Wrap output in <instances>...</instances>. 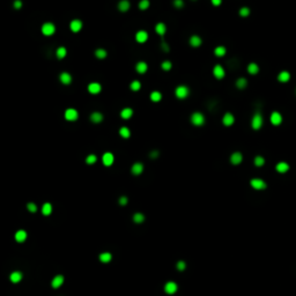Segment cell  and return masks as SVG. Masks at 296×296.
I'll return each mask as SVG.
<instances>
[{
	"label": "cell",
	"mask_w": 296,
	"mask_h": 296,
	"mask_svg": "<svg viewBox=\"0 0 296 296\" xmlns=\"http://www.w3.org/2000/svg\"><path fill=\"white\" fill-rule=\"evenodd\" d=\"M243 161V155H242V153H239V151H235V153H233L230 156V162L233 164H239L241 162Z\"/></svg>",
	"instance_id": "9c48e42d"
},
{
	"label": "cell",
	"mask_w": 296,
	"mask_h": 296,
	"mask_svg": "<svg viewBox=\"0 0 296 296\" xmlns=\"http://www.w3.org/2000/svg\"><path fill=\"white\" fill-rule=\"evenodd\" d=\"M66 53H67V51H66V49L64 47V46H60V47H58V49H57V51H56V54H57V57H58L59 59L65 58Z\"/></svg>",
	"instance_id": "836d02e7"
},
{
	"label": "cell",
	"mask_w": 296,
	"mask_h": 296,
	"mask_svg": "<svg viewBox=\"0 0 296 296\" xmlns=\"http://www.w3.org/2000/svg\"><path fill=\"white\" fill-rule=\"evenodd\" d=\"M246 86H248V81H246L245 78H239L236 81V87L238 89H244Z\"/></svg>",
	"instance_id": "1f68e13d"
},
{
	"label": "cell",
	"mask_w": 296,
	"mask_h": 296,
	"mask_svg": "<svg viewBox=\"0 0 296 296\" xmlns=\"http://www.w3.org/2000/svg\"><path fill=\"white\" fill-rule=\"evenodd\" d=\"M119 134H120V137H123V138H130V135H131V131L127 128V127H120L119 128Z\"/></svg>",
	"instance_id": "4dcf8cb0"
},
{
	"label": "cell",
	"mask_w": 296,
	"mask_h": 296,
	"mask_svg": "<svg viewBox=\"0 0 296 296\" xmlns=\"http://www.w3.org/2000/svg\"><path fill=\"white\" fill-rule=\"evenodd\" d=\"M158 151H151V158H158Z\"/></svg>",
	"instance_id": "f5cc1de1"
},
{
	"label": "cell",
	"mask_w": 296,
	"mask_h": 296,
	"mask_svg": "<svg viewBox=\"0 0 296 296\" xmlns=\"http://www.w3.org/2000/svg\"><path fill=\"white\" fill-rule=\"evenodd\" d=\"M185 267H186V264L184 263V262H178L177 263V268L179 271H183V270H185Z\"/></svg>",
	"instance_id": "7dc6e473"
},
{
	"label": "cell",
	"mask_w": 296,
	"mask_h": 296,
	"mask_svg": "<svg viewBox=\"0 0 296 296\" xmlns=\"http://www.w3.org/2000/svg\"><path fill=\"white\" fill-rule=\"evenodd\" d=\"M90 120H92L93 123H101L102 120H103V115L102 113H99V112H93L92 116H90Z\"/></svg>",
	"instance_id": "cb8c5ba5"
},
{
	"label": "cell",
	"mask_w": 296,
	"mask_h": 296,
	"mask_svg": "<svg viewBox=\"0 0 296 296\" xmlns=\"http://www.w3.org/2000/svg\"><path fill=\"white\" fill-rule=\"evenodd\" d=\"M63 283H64V276L63 275H57L53 278V280H52L53 288H59Z\"/></svg>",
	"instance_id": "44dd1931"
},
{
	"label": "cell",
	"mask_w": 296,
	"mask_h": 296,
	"mask_svg": "<svg viewBox=\"0 0 296 296\" xmlns=\"http://www.w3.org/2000/svg\"><path fill=\"white\" fill-rule=\"evenodd\" d=\"M149 7V0H141L140 2H139V8L140 9H142V11H145Z\"/></svg>",
	"instance_id": "60d3db41"
},
{
	"label": "cell",
	"mask_w": 296,
	"mask_h": 296,
	"mask_svg": "<svg viewBox=\"0 0 296 296\" xmlns=\"http://www.w3.org/2000/svg\"><path fill=\"white\" fill-rule=\"evenodd\" d=\"M130 88H131L133 92H138L139 89L141 88V83L137 81V80H134V81H132L131 85H130Z\"/></svg>",
	"instance_id": "74e56055"
},
{
	"label": "cell",
	"mask_w": 296,
	"mask_h": 296,
	"mask_svg": "<svg viewBox=\"0 0 296 296\" xmlns=\"http://www.w3.org/2000/svg\"><path fill=\"white\" fill-rule=\"evenodd\" d=\"M275 169L278 172L285 174V172H287V171L289 170V164H288L287 162H279V163L276 164Z\"/></svg>",
	"instance_id": "5bb4252c"
},
{
	"label": "cell",
	"mask_w": 296,
	"mask_h": 296,
	"mask_svg": "<svg viewBox=\"0 0 296 296\" xmlns=\"http://www.w3.org/2000/svg\"><path fill=\"white\" fill-rule=\"evenodd\" d=\"M271 123L273 124L274 126H279L281 123H282V116L281 113L278 111H274L271 113Z\"/></svg>",
	"instance_id": "8992f818"
},
{
	"label": "cell",
	"mask_w": 296,
	"mask_h": 296,
	"mask_svg": "<svg viewBox=\"0 0 296 296\" xmlns=\"http://www.w3.org/2000/svg\"><path fill=\"white\" fill-rule=\"evenodd\" d=\"M290 79V73L288 71H282V72L279 73V75H278V80L280 81V82H288Z\"/></svg>",
	"instance_id": "ac0fdd59"
},
{
	"label": "cell",
	"mask_w": 296,
	"mask_h": 296,
	"mask_svg": "<svg viewBox=\"0 0 296 296\" xmlns=\"http://www.w3.org/2000/svg\"><path fill=\"white\" fill-rule=\"evenodd\" d=\"M147 68H148V66H147V64H146L145 61H139L138 64L135 65V70L140 74H144L147 71Z\"/></svg>",
	"instance_id": "7402d4cb"
},
{
	"label": "cell",
	"mask_w": 296,
	"mask_h": 296,
	"mask_svg": "<svg viewBox=\"0 0 296 296\" xmlns=\"http://www.w3.org/2000/svg\"><path fill=\"white\" fill-rule=\"evenodd\" d=\"M212 4L214 5V6H220L221 5V2H222V0H211Z\"/></svg>",
	"instance_id": "816d5d0a"
},
{
	"label": "cell",
	"mask_w": 296,
	"mask_h": 296,
	"mask_svg": "<svg viewBox=\"0 0 296 296\" xmlns=\"http://www.w3.org/2000/svg\"><path fill=\"white\" fill-rule=\"evenodd\" d=\"M27 238V233L24 230H19L15 234V239L18 242H24Z\"/></svg>",
	"instance_id": "4316f807"
},
{
	"label": "cell",
	"mask_w": 296,
	"mask_h": 296,
	"mask_svg": "<svg viewBox=\"0 0 296 296\" xmlns=\"http://www.w3.org/2000/svg\"><path fill=\"white\" fill-rule=\"evenodd\" d=\"M248 72L250 73V74H257V73L259 72V67H258V65H257L256 63H251L248 66Z\"/></svg>",
	"instance_id": "f546056e"
},
{
	"label": "cell",
	"mask_w": 296,
	"mask_h": 296,
	"mask_svg": "<svg viewBox=\"0 0 296 296\" xmlns=\"http://www.w3.org/2000/svg\"><path fill=\"white\" fill-rule=\"evenodd\" d=\"M250 184L256 190H264V189H266V183L264 182L263 179H260V178H253V179H251Z\"/></svg>",
	"instance_id": "5b68a950"
},
{
	"label": "cell",
	"mask_w": 296,
	"mask_h": 296,
	"mask_svg": "<svg viewBox=\"0 0 296 296\" xmlns=\"http://www.w3.org/2000/svg\"><path fill=\"white\" fill-rule=\"evenodd\" d=\"M9 279H11V281L14 283L19 282L21 281V279H22V273L21 272H13L11 276H9Z\"/></svg>",
	"instance_id": "83f0119b"
},
{
	"label": "cell",
	"mask_w": 296,
	"mask_h": 296,
	"mask_svg": "<svg viewBox=\"0 0 296 296\" xmlns=\"http://www.w3.org/2000/svg\"><path fill=\"white\" fill-rule=\"evenodd\" d=\"M214 54L216 57H222V56H224L226 54V47L224 46H217V47H215Z\"/></svg>",
	"instance_id": "e575fe53"
},
{
	"label": "cell",
	"mask_w": 296,
	"mask_h": 296,
	"mask_svg": "<svg viewBox=\"0 0 296 296\" xmlns=\"http://www.w3.org/2000/svg\"><path fill=\"white\" fill-rule=\"evenodd\" d=\"M213 74H214V76L216 79H223L226 72H224L223 67L221 65H215L214 68H213Z\"/></svg>",
	"instance_id": "ba28073f"
},
{
	"label": "cell",
	"mask_w": 296,
	"mask_h": 296,
	"mask_svg": "<svg viewBox=\"0 0 296 296\" xmlns=\"http://www.w3.org/2000/svg\"><path fill=\"white\" fill-rule=\"evenodd\" d=\"M27 207H28V210L31 212V213H35V212L37 211V206L34 204V203H29V204L27 205Z\"/></svg>",
	"instance_id": "f6af8a7d"
},
{
	"label": "cell",
	"mask_w": 296,
	"mask_h": 296,
	"mask_svg": "<svg viewBox=\"0 0 296 296\" xmlns=\"http://www.w3.org/2000/svg\"><path fill=\"white\" fill-rule=\"evenodd\" d=\"M51 212H52V206H51V204L46 203V204L43 205V207H42V213H43L44 215H50Z\"/></svg>",
	"instance_id": "d6a6232c"
},
{
	"label": "cell",
	"mask_w": 296,
	"mask_h": 296,
	"mask_svg": "<svg viewBox=\"0 0 296 296\" xmlns=\"http://www.w3.org/2000/svg\"><path fill=\"white\" fill-rule=\"evenodd\" d=\"M96 161H97V158H96V155H94V154H92V155H88V156H87V158H86V162H87L88 164H94Z\"/></svg>",
	"instance_id": "b9f144b4"
},
{
	"label": "cell",
	"mask_w": 296,
	"mask_h": 296,
	"mask_svg": "<svg viewBox=\"0 0 296 296\" xmlns=\"http://www.w3.org/2000/svg\"><path fill=\"white\" fill-rule=\"evenodd\" d=\"M161 47L163 49V51H165V52H168L169 51V45L165 43V42H162V44H161Z\"/></svg>",
	"instance_id": "681fc988"
},
{
	"label": "cell",
	"mask_w": 296,
	"mask_h": 296,
	"mask_svg": "<svg viewBox=\"0 0 296 296\" xmlns=\"http://www.w3.org/2000/svg\"><path fill=\"white\" fill-rule=\"evenodd\" d=\"M164 290L165 293H168V294H174V293H176V290H177V285L175 282H167L165 283V287H164Z\"/></svg>",
	"instance_id": "2e32d148"
},
{
	"label": "cell",
	"mask_w": 296,
	"mask_h": 296,
	"mask_svg": "<svg viewBox=\"0 0 296 296\" xmlns=\"http://www.w3.org/2000/svg\"><path fill=\"white\" fill-rule=\"evenodd\" d=\"M101 89H102V87L97 82H92V83H89V86H88V92L90 93V94H99L101 92Z\"/></svg>",
	"instance_id": "7c38bea8"
},
{
	"label": "cell",
	"mask_w": 296,
	"mask_h": 296,
	"mask_svg": "<svg viewBox=\"0 0 296 296\" xmlns=\"http://www.w3.org/2000/svg\"><path fill=\"white\" fill-rule=\"evenodd\" d=\"M234 122H235V117L231 115V113H226L223 116V118H222V123H223V125L226 126H231L234 124Z\"/></svg>",
	"instance_id": "8fae6325"
},
{
	"label": "cell",
	"mask_w": 296,
	"mask_h": 296,
	"mask_svg": "<svg viewBox=\"0 0 296 296\" xmlns=\"http://www.w3.org/2000/svg\"><path fill=\"white\" fill-rule=\"evenodd\" d=\"M263 116L260 113H256L253 117H252V120H251V126L253 130H259L262 126H263Z\"/></svg>",
	"instance_id": "3957f363"
},
{
	"label": "cell",
	"mask_w": 296,
	"mask_h": 296,
	"mask_svg": "<svg viewBox=\"0 0 296 296\" xmlns=\"http://www.w3.org/2000/svg\"><path fill=\"white\" fill-rule=\"evenodd\" d=\"M14 7H15L16 9H18V8H21V7H22V1H21V0H15Z\"/></svg>",
	"instance_id": "c3c4849f"
},
{
	"label": "cell",
	"mask_w": 296,
	"mask_h": 296,
	"mask_svg": "<svg viewBox=\"0 0 296 296\" xmlns=\"http://www.w3.org/2000/svg\"><path fill=\"white\" fill-rule=\"evenodd\" d=\"M131 171H132V174H133V175H140V174L144 171V164H142V163H140V162L134 163V164L132 165Z\"/></svg>",
	"instance_id": "9a60e30c"
},
{
	"label": "cell",
	"mask_w": 296,
	"mask_h": 296,
	"mask_svg": "<svg viewBox=\"0 0 296 296\" xmlns=\"http://www.w3.org/2000/svg\"><path fill=\"white\" fill-rule=\"evenodd\" d=\"M95 56H96V58H99V59H104L106 57V51L104 49H97L96 51H95Z\"/></svg>",
	"instance_id": "d590c367"
},
{
	"label": "cell",
	"mask_w": 296,
	"mask_h": 296,
	"mask_svg": "<svg viewBox=\"0 0 296 296\" xmlns=\"http://www.w3.org/2000/svg\"><path fill=\"white\" fill-rule=\"evenodd\" d=\"M118 9L120 12H127L130 9V1L127 0H122L118 4Z\"/></svg>",
	"instance_id": "603a6c76"
},
{
	"label": "cell",
	"mask_w": 296,
	"mask_h": 296,
	"mask_svg": "<svg viewBox=\"0 0 296 296\" xmlns=\"http://www.w3.org/2000/svg\"><path fill=\"white\" fill-rule=\"evenodd\" d=\"M133 220H134V222H135V223H141V222H144L145 216H144L141 213H135V214H134V216H133Z\"/></svg>",
	"instance_id": "f35d334b"
},
{
	"label": "cell",
	"mask_w": 296,
	"mask_h": 296,
	"mask_svg": "<svg viewBox=\"0 0 296 296\" xmlns=\"http://www.w3.org/2000/svg\"><path fill=\"white\" fill-rule=\"evenodd\" d=\"M54 31H56V27L51 22L44 23L42 26V33H43V35H45V36H51Z\"/></svg>",
	"instance_id": "277c9868"
},
{
	"label": "cell",
	"mask_w": 296,
	"mask_h": 296,
	"mask_svg": "<svg viewBox=\"0 0 296 296\" xmlns=\"http://www.w3.org/2000/svg\"><path fill=\"white\" fill-rule=\"evenodd\" d=\"M70 27H71V30H72L73 33H78V31L81 30V28H82V22L80 20H73L71 22Z\"/></svg>",
	"instance_id": "e0dca14e"
},
{
	"label": "cell",
	"mask_w": 296,
	"mask_h": 296,
	"mask_svg": "<svg viewBox=\"0 0 296 296\" xmlns=\"http://www.w3.org/2000/svg\"><path fill=\"white\" fill-rule=\"evenodd\" d=\"M191 123L196 126H201L205 123V117L203 113L200 112H194L191 116Z\"/></svg>",
	"instance_id": "7a4b0ae2"
},
{
	"label": "cell",
	"mask_w": 296,
	"mask_h": 296,
	"mask_svg": "<svg viewBox=\"0 0 296 296\" xmlns=\"http://www.w3.org/2000/svg\"><path fill=\"white\" fill-rule=\"evenodd\" d=\"M239 15L242 16V18H246V16H249L250 15V9L248 8V7H242L241 9H239Z\"/></svg>",
	"instance_id": "ab89813d"
},
{
	"label": "cell",
	"mask_w": 296,
	"mask_h": 296,
	"mask_svg": "<svg viewBox=\"0 0 296 296\" xmlns=\"http://www.w3.org/2000/svg\"><path fill=\"white\" fill-rule=\"evenodd\" d=\"M189 94H190V90H189V88L186 86H178L176 88V90H175V95L179 99H186L189 96Z\"/></svg>",
	"instance_id": "6da1fadb"
},
{
	"label": "cell",
	"mask_w": 296,
	"mask_h": 296,
	"mask_svg": "<svg viewBox=\"0 0 296 296\" xmlns=\"http://www.w3.org/2000/svg\"><path fill=\"white\" fill-rule=\"evenodd\" d=\"M174 5H175V7H177V8H182L183 5H184V2H183V0H174Z\"/></svg>",
	"instance_id": "bcb514c9"
},
{
	"label": "cell",
	"mask_w": 296,
	"mask_h": 296,
	"mask_svg": "<svg viewBox=\"0 0 296 296\" xmlns=\"http://www.w3.org/2000/svg\"><path fill=\"white\" fill-rule=\"evenodd\" d=\"M155 31L158 34V35H161V36H163L167 31V27H165L164 23H162V22H160L158 23L156 26H155Z\"/></svg>",
	"instance_id": "d4e9b609"
},
{
	"label": "cell",
	"mask_w": 296,
	"mask_h": 296,
	"mask_svg": "<svg viewBox=\"0 0 296 296\" xmlns=\"http://www.w3.org/2000/svg\"><path fill=\"white\" fill-rule=\"evenodd\" d=\"M60 81L64 83V85H70L71 83V81H72V76H71V74L67 72H63L60 74L59 76Z\"/></svg>",
	"instance_id": "d6986e66"
},
{
	"label": "cell",
	"mask_w": 296,
	"mask_h": 296,
	"mask_svg": "<svg viewBox=\"0 0 296 296\" xmlns=\"http://www.w3.org/2000/svg\"><path fill=\"white\" fill-rule=\"evenodd\" d=\"M201 38L199 37V36H197V35H193V36H191V38H190V44L192 46H194V47H197V46H199L200 44H201Z\"/></svg>",
	"instance_id": "484cf974"
},
{
	"label": "cell",
	"mask_w": 296,
	"mask_h": 296,
	"mask_svg": "<svg viewBox=\"0 0 296 296\" xmlns=\"http://www.w3.org/2000/svg\"><path fill=\"white\" fill-rule=\"evenodd\" d=\"M111 258H112L111 253H109V252H103V253L99 255V260L102 263H109L111 260Z\"/></svg>",
	"instance_id": "f1b7e54d"
},
{
	"label": "cell",
	"mask_w": 296,
	"mask_h": 296,
	"mask_svg": "<svg viewBox=\"0 0 296 296\" xmlns=\"http://www.w3.org/2000/svg\"><path fill=\"white\" fill-rule=\"evenodd\" d=\"M119 204H120V205H126V204H127V198H126V197H120V198H119Z\"/></svg>",
	"instance_id": "f907efd6"
},
{
	"label": "cell",
	"mask_w": 296,
	"mask_h": 296,
	"mask_svg": "<svg viewBox=\"0 0 296 296\" xmlns=\"http://www.w3.org/2000/svg\"><path fill=\"white\" fill-rule=\"evenodd\" d=\"M133 116V110L131 108H125L120 111V117L123 119H130Z\"/></svg>",
	"instance_id": "ffe728a7"
},
{
	"label": "cell",
	"mask_w": 296,
	"mask_h": 296,
	"mask_svg": "<svg viewBox=\"0 0 296 296\" xmlns=\"http://www.w3.org/2000/svg\"><path fill=\"white\" fill-rule=\"evenodd\" d=\"M135 40H137V42H139V43H145L146 41L148 40V34L146 33L145 30H140V31H138L137 35H135Z\"/></svg>",
	"instance_id": "4fadbf2b"
},
{
	"label": "cell",
	"mask_w": 296,
	"mask_h": 296,
	"mask_svg": "<svg viewBox=\"0 0 296 296\" xmlns=\"http://www.w3.org/2000/svg\"><path fill=\"white\" fill-rule=\"evenodd\" d=\"M264 163H265V158L263 156H256L255 158V164L257 167H262V165H264Z\"/></svg>",
	"instance_id": "ee69618b"
},
{
	"label": "cell",
	"mask_w": 296,
	"mask_h": 296,
	"mask_svg": "<svg viewBox=\"0 0 296 296\" xmlns=\"http://www.w3.org/2000/svg\"><path fill=\"white\" fill-rule=\"evenodd\" d=\"M78 117H79V113H78V111L75 110V109H67L65 111V118L67 119V120H70V122H74V120H76L78 119Z\"/></svg>",
	"instance_id": "52a82bcc"
},
{
	"label": "cell",
	"mask_w": 296,
	"mask_h": 296,
	"mask_svg": "<svg viewBox=\"0 0 296 296\" xmlns=\"http://www.w3.org/2000/svg\"><path fill=\"white\" fill-rule=\"evenodd\" d=\"M102 161H103V164L106 165V167H109V165H111L112 163H113L115 156L112 155L111 153H104L103 156H102Z\"/></svg>",
	"instance_id": "30bf717a"
},
{
	"label": "cell",
	"mask_w": 296,
	"mask_h": 296,
	"mask_svg": "<svg viewBox=\"0 0 296 296\" xmlns=\"http://www.w3.org/2000/svg\"><path fill=\"white\" fill-rule=\"evenodd\" d=\"M161 67H162V70H163V71H170L171 67H172V64H171L169 60H165V61H163V63H162Z\"/></svg>",
	"instance_id": "7bdbcfd3"
},
{
	"label": "cell",
	"mask_w": 296,
	"mask_h": 296,
	"mask_svg": "<svg viewBox=\"0 0 296 296\" xmlns=\"http://www.w3.org/2000/svg\"><path fill=\"white\" fill-rule=\"evenodd\" d=\"M162 99V94L160 92H153L151 94V99L153 102H158V101H161Z\"/></svg>",
	"instance_id": "8d00e7d4"
}]
</instances>
